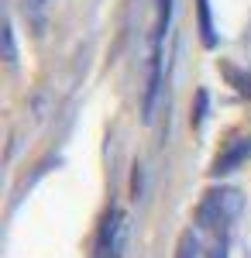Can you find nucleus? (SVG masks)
Instances as JSON below:
<instances>
[{"instance_id":"nucleus-5","label":"nucleus","mask_w":251,"mask_h":258,"mask_svg":"<svg viewBox=\"0 0 251 258\" xmlns=\"http://www.w3.org/2000/svg\"><path fill=\"white\" fill-rule=\"evenodd\" d=\"M48 7H52V0H21V11H24V18L31 21L35 28H45Z\"/></svg>"},{"instance_id":"nucleus-6","label":"nucleus","mask_w":251,"mask_h":258,"mask_svg":"<svg viewBox=\"0 0 251 258\" xmlns=\"http://www.w3.org/2000/svg\"><path fill=\"white\" fill-rule=\"evenodd\" d=\"M175 258H200V234L193 227L179 234V244H175Z\"/></svg>"},{"instance_id":"nucleus-7","label":"nucleus","mask_w":251,"mask_h":258,"mask_svg":"<svg viewBox=\"0 0 251 258\" xmlns=\"http://www.w3.org/2000/svg\"><path fill=\"white\" fill-rule=\"evenodd\" d=\"M224 69V76L231 80V86L237 90V93H244V97H251V73H244V69H237V66H220Z\"/></svg>"},{"instance_id":"nucleus-8","label":"nucleus","mask_w":251,"mask_h":258,"mask_svg":"<svg viewBox=\"0 0 251 258\" xmlns=\"http://www.w3.org/2000/svg\"><path fill=\"white\" fill-rule=\"evenodd\" d=\"M0 38H4V62L14 66V62H18V48H14V28H11V21H4Z\"/></svg>"},{"instance_id":"nucleus-11","label":"nucleus","mask_w":251,"mask_h":258,"mask_svg":"<svg viewBox=\"0 0 251 258\" xmlns=\"http://www.w3.org/2000/svg\"><path fill=\"white\" fill-rule=\"evenodd\" d=\"M131 189H135V200L141 197V165H135V179H131Z\"/></svg>"},{"instance_id":"nucleus-9","label":"nucleus","mask_w":251,"mask_h":258,"mask_svg":"<svg viewBox=\"0 0 251 258\" xmlns=\"http://www.w3.org/2000/svg\"><path fill=\"white\" fill-rule=\"evenodd\" d=\"M207 90H196V107H193V127H200L207 120Z\"/></svg>"},{"instance_id":"nucleus-1","label":"nucleus","mask_w":251,"mask_h":258,"mask_svg":"<svg viewBox=\"0 0 251 258\" xmlns=\"http://www.w3.org/2000/svg\"><path fill=\"white\" fill-rule=\"evenodd\" d=\"M241 207H244V200H241V193L231 189V186L207 189L203 200H200V207H196V227H200V231H210L213 238H217V234H227V227L237 220Z\"/></svg>"},{"instance_id":"nucleus-3","label":"nucleus","mask_w":251,"mask_h":258,"mask_svg":"<svg viewBox=\"0 0 251 258\" xmlns=\"http://www.w3.org/2000/svg\"><path fill=\"white\" fill-rule=\"evenodd\" d=\"M196 24H200V41H203L207 48H217V31H213L210 0H196Z\"/></svg>"},{"instance_id":"nucleus-10","label":"nucleus","mask_w":251,"mask_h":258,"mask_svg":"<svg viewBox=\"0 0 251 258\" xmlns=\"http://www.w3.org/2000/svg\"><path fill=\"white\" fill-rule=\"evenodd\" d=\"M210 258H227V234H217V238H213Z\"/></svg>"},{"instance_id":"nucleus-4","label":"nucleus","mask_w":251,"mask_h":258,"mask_svg":"<svg viewBox=\"0 0 251 258\" xmlns=\"http://www.w3.org/2000/svg\"><path fill=\"white\" fill-rule=\"evenodd\" d=\"M155 31H152V45H165V31H169V18H172V0H155Z\"/></svg>"},{"instance_id":"nucleus-2","label":"nucleus","mask_w":251,"mask_h":258,"mask_svg":"<svg viewBox=\"0 0 251 258\" xmlns=\"http://www.w3.org/2000/svg\"><path fill=\"white\" fill-rule=\"evenodd\" d=\"M248 155H251V135L248 138H234L217 159H213V165H210V176H224V172H234L241 162H248Z\"/></svg>"}]
</instances>
